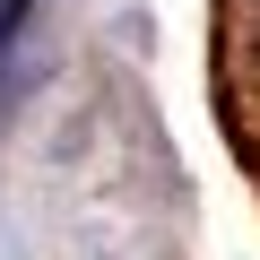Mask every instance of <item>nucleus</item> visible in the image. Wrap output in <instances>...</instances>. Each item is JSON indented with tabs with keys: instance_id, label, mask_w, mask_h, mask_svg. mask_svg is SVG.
<instances>
[{
	"instance_id": "obj_1",
	"label": "nucleus",
	"mask_w": 260,
	"mask_h": 260,
	"mask_svg": "<svg viewBox=\"0 0 260 260\" xmlns=\"http://www.w3.org/2000/svg\"><path fill=\"white\" fill-rule=\"evenodd\" d=\"M18 26H26V0H0V52L18 44Z\"/></svg>"
}]
</instances>
